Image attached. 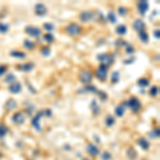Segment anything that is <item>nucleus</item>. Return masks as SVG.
I'll list each match as a JSON object with an SVG mask.
<instances>
[{
  "label": "nucleus",
  "mask_w": 160,
  "mask_h": 160,
  "mask_svg": "<svg viewBox=\"0 0 160 160\" xmlns=\"http://www.w3.org/2000/svg\"><path fill=\"white\" fill-rule=\"evenodd\" d=\"M97 59L101 62V64H104L107 67L109 65H111V64H113V62H114L113 56L109 55V53H100V55L97 56Z\"/></svg>",
  "instance_id": "obj_1"
},
{
  "label": "nucleus",
  "mask_w": 160,
  "mask_h": 160,
  "mask_svg": "<svg viewBox=\"0 0 160 160\" xmlns=\"http://www.w3.org/2000/svg\"><path fill=\"white\" fill-rule=\"evenodd\" d=\"M65 31L70 36H78L81 33V28L77 24H70L65 28Z\"/></svg>",
  "instance_id": "obj_2"
},
{
  "label": "nucleus",
  "mask_w": 160,
  "mask_h": 160,
  "mask_svg": "<svg viewBox=\"0 0 160 160\" xmlns=\"http://www.w3.org/2000/svg\"><path fill=\"white\" fill-rule=\"evenodd\" d=\"M79 79L82 83L89 84L92 80H93V74H92L91 70H89V69H83L79 75Z\"/></svg>",
  "instance_id": "obj_3"
},
{
  "label": "nucleus",
  "mask_w": 160,
  "mask_h": 160,
  "mask_svg": "<svg viewBox=\"0 0 160 160\" xmlns=\"http://www.w3.org/2000/svg\"><path fill=\"white\" fill-rule=\"evenodd\" d=\"M125 104L131 109L132 112H137L141 109V101L139 100L137 97H131L129 100L125 102Z\"/></svg>",
  "instance_id": "obj_4"
},
{
  "label": "nucleus",
  "mask_w": 160,
  "mask_h": 160,
  "mask_svg": "<svg viewBox=\"0 0 160 160\" xmlns=\"http://www.w3.org/2000/svg\"><path fill=\"white\" fill-rule=\"evenodd\" d=\"M107 75H108V67L104 65V64H100V65L98 66L97 70H96V77L100 81H104V80H106Z\"/></svg>",
  "instance_id": "obj_5"
},
{
  "label": "nucleus",
  "mask_w": 160,
  "mask_h": 160,
  "mask_svg": "<svg viewBox=\"0 0 160 160\" xmlns=\"http://www.w3.org/2000/svg\"><path fill=\"white\" fill-rule=\"evenodd\" d=\"M79 18L82 23H90L94 19V12L92 11H83L80 13Z\"/></svg>",
  "instance_id": "obj_6"
},
{
  "label": "nucleus",
  "mask_w": 160,
  "mask_h": 160,
  "mask_svg": "<svg viewBox=\"0 0 160 160\" xmlns=\"http://www.w3.org/2000/svg\"><path fill=\"white\" fill-rule=\"evenodd\" d=\"M25 31H26V33H28L30 36H33V37H38L42 34V30L40 28L34 27V26H28Z\"/></svg>",
  "instance_id": "obj_7"
},
{
  "label": "nucleus",
  "mask_w": 160,
  "mask_h": 160,
  "mask_svg": "<svg viewBox=\"0 0 160 160\" xmlns=\"http://www.w3.org/2000/svg\"><path fill=\"white\" fill-rule=\"evenodd\" d=\"M43 115H45V111H40V112H37V114L35 115L33 119H32V121H31L32 126H33L35 129H37L38 131L42 130V127H41V125H40V119H41Z\"/></svg>",
  "instance_id": "obj_8"
},
{
  "label": "nucleus",
  "mask_w": 160,
  "mask_h": 160,
  "mask_svg": "<svg viewBox=\"0 0 160 160\" xmlns=\"http://www.w3.org/2000/svg\"><path fill=\"white\" fill-rule=\"evenodd\" d=\"M34 13L37 16H45L47 14V8L43 3H36L34 6Z\"/></svg>",
  "instance_id": "obj_9"
},
{
  "label": "nucleus",
  "mask_w": 160,
  "mask_h": 160,
  "mask_svg": "<svg viewBox=\"0 0 160 160\" xmlns=\"http://www.w3.org/2000/svg\"><path fill=\"white\" fill-rule=\"evenodd\" d=\"M148 9H149V3L147 1H144L143 0V1H140L138 3V11L141 15H145Z\"/></svg>",
  "instance_id": "obj_10"
},
{
  "label": "nucleus",
  "mask_w": 160,
  "mask_h": 160,
  "mask_svg": "<svg viewBox=\"0 0 160 160\" xmlns=\"http://www.w3.org/2000/svg\"><path fill=\"white\" fill-rule=\"evenodd\" d=\"M12 121L15 124H17V125H21V124L25 123V121H26V119H25V115L23 112H16L15 114L13 115L12 117Z\"/></svg>",
  "instance_id": "obj_11"
},
{
  "label": "nucleus",
  "mask_w": 160,
  "mask_h": 160,
  "mask_svg": "<svg viewBox=\"0 0 160 160\" xmlns=\"http://www.w3.org/2000/svg\"><path fill=\"white\" fill-rule=\"evenodd\" d=\"M132 27H133V29L138 31V32H142V31H144L145 30V23L142 19H137V20H134L133 21V24H132Z\"/></svg>",
  "instance_id": "obj_12"
},
{
  "label": "nucleus",
  "mask_w": 160,
  "mask_h": 160,
  "mask_svg": "<svg viewBox=\"0 0 160 160\" xmlns=\"http://www.w3.org/2000/svg\"><path fill=\"white\" fill-rule=\"evenodd\" d=\"M87 152L90 154L91 156H93V157H95V156H97L99 155V149L98 147L96 146V145L94 144H88V146H87Z\"/></svg>",
  "instance_id": "obj_13"
},
{
  "label": "nucleus",
  "mask_w": 160,
  "mask_h": 160,
  "mask_svg": "<svg viewBox=\"0 0 160 160\" xmlns=\"http://www.w3.org/2000/svg\"><path fill=\"white\" fill-rule=\"evenodd\" d=\"M21 89H23V87H21V84L19 82H13V83H10V87H9V91L11 92V93H19V92L21 91Z\"/></svg>",
  "instance_id": "obj_14"
},
{
  "label": "nucleus",
  "mask_w": 160,
  "mask_h": 160,
  "mask_svg": "<svg viewBox=\"0 0 160 160\" xmlns=\"http://www.w3.org/2000/svg\"><path fill=\"white\" fill-rule=\"evenodd\" d=\"M34 66H35L34 63H32V62H27V63L23 64V65H20L19 68H20V70H23V72H31V70L34 68Z\"/></svg>",
  "instance_id": "obj_15"
},
{
  "label": "nucleus",
  "mask_w": 160,
  "mask_h": 160,
  "mask_svg": "<svg viewBox=\"0 0 160 160\" xmlns=\"http://www.w3.org/2000/svg\"><path fill=\"white\" fill-rule=\"evenodd\" d=\"M10 56L11 57H14V58H17V59H25L26 58V53L24 51H19V50H13L10 52Z\"/></svg>",
  "instance_id": "obj_16"
},
{
  "label": "nucleus",
  "mask_w": 160,
  "mask_h": 160,
  "mask_svg": "<svg viewBox=\"0 0 160 160\" xmlns=\"http://www.w3.org/2000/svg\"><path fill=\"white\" fill-rule=\"evenodd\" d=\"M138 144H139V146H141V148H143V149H148L149 148V143H148V141L145 138H140L139 139Z\"/></svg>",
  "instance_id": "obj_17"
},
{
  "label": "nucleus",
  "mask_w": 160,
  "mask_h": 160,
  "mask_svg": "<svg viewBox=\"0 0 160 160\" xmlns=\"http://www.w3.org/2000/svg\"><path fill=\"white\" fill-rule=\"evenodd\" d=\"M4 107H5V109L6 110H14L17 107V104H16V101L14 100V99H9L8 101L5 102V105H4Z\"/></svg>",
  "instance_id": "obj_18"
},
{
  "label": "nucleus",
  "mask_w": 160,
  "mask_h": 160,
  "mask_svg": "<svg viewBox=\"0 0 160 160\" xmlns=\"http://www.w3.org/2000/svg\"><path fill=\"white\" fill-rule=\"evenodd\" d=\"M114 112H115V115L119 116V117H122L124 115V113H125V107L122 106V105H119L115 107L114 109Z\"/></svg>",
  "instance_id": "obj_19"
},
{
  "label": "nucleus",
  "mask_w": 160,
  "mask_h": 160,
  "mask_svg": "<svg viewBox=\"0 0 160 160\" xmlns=\"http://www.w3.org/2000/svg\"><path fill=\"white\" fill-rule=\"evenodd\" d=\"M137 85L139 88H147L149 85V80L146 79V78H140L137 81Z\"/></svg>",
  "instance_id": "obj_20"
},
{
  "label": "nucleus",
  "mask_w": 160,
  "mask_h": 160,
  "mask_svg": "<svg viewBox=\"0 0 160 160\" xmlns=\"http://www.w3.org/2000/svg\"><path fill=\"white\" fill-rule=\"evenodd\" d=\"M115 32L119 35H124L127 33V27L125 25H120V26H117L115 28Z\"/></svg>",
  "instance_id": "obj_21"
},
{
  "label": "nucleus",
  "mask_w": 160,
  "mask_h": 160,
  "mask_svg": "<svg viewBox=\"0 0 160 160\" xmlns=\"http://www.w3.org/2000/svg\"><path fill=\"white\" fill-rule=\"evenodd\" d=\"M139 38L143 42V43H148L149 41V36H148V33L145 31H142V32H139Z\"/></svg>",
  "instance_id": "obj_22"
},
{
  "label": "nucleus",
  "mask_w": 160,
  "mask_h": 160,
  "mask_svg": "<svg viewBox=\"0 0 160 160\" xmlns=\"http://www.w3.org/2000/svg\"><path fill=\"white\" fill-rule=\"evenodd\" d=\"M105 123H106V125L108 126V127H111L114 125V123H115V119L113 117L112 115H108L106 117V120H105Z\"/></svg>",
  "instance_id": "obj_23"
},
{
  "label": "nucleus",
  "mask_w": 160,
  "mask_h": 160,
  "mask_svg": "<svg viewBox=\"0 0 160 160\" xmlns=\"http://www.w3.org/2000/svg\"><path fill=\"white\" fill-rule=\"evenodd\" d=\"M159 94V87L158 85H154V87L151 88V90H149V95L153 96V97H156Z\"/></svg>",
  "instance_id": "obj_24"
},
{
  "label": "nucleus",
  "mask_w": 160,
  "mask_h": 160,
  "mask_svg": "<svg viewBox=\"0 0 160 160\" xmlns=\"http://www.w3.org/2000/svg\"><path fill=\"white\" fill-rule=\"evenodd\" d=\"M91 109L93 110V112L95 113V114H98V112H99V107L97 105V102H96L95 99H93L91 102Z\"/></svg>",
  "instance_id": "obj_25"
},
{
  "label": "nucleus",
  "mask_w": 160,
  "mask_h": 160,
  "mask_svg": "<svg viewBox=\"0 0 160 160\" xmlns=\"http://www.w3.org/2000/svg\"><path fill=\"white\" fill-rule=\"evenodd\" d=\"M107 18H108V20L110 21V23H112V24H115L116 21H117V18H116V16H115V14L113 13V12H109L108 13V16H107Z\"/></svg>",
  "instance_id": "obj_26"
},
{
  "label": "nucleus",
  "mask_w": 160,
  "mask_h": 160,
  "mask_svg": "<svg viewBox=\"0 0 160 160\" xmlns=\"http://www.w3.org/2000/svg\"><path fill=\"white\" fill-rule=\"evenodd\" d=\"M24 46H25V48H27L28 50H31V49H33L34 48V43L33 42H31V41H28L26 40L24 42Z\"/></svg>",
  "instance_id": "obj_27"
},
{
  "label": "nucleus",
  "mask_w": 160,
  "mask_h": 160,
  "mask_svg": "<svg viewBox=\"0 0 160 160\" xmlns=\"http://www.w3.org/2000/svg\"><path fill=\"white\" fill-rule=\"evenodd\" d=\"M120 80V73L119 72H113L112 76H111V82L112 83H116Z\"/></svg>",
  "instance_id": "obj_28"
},
{
  "label": "nucleus",
  "mask_w": 160,
  "mask_h": 160,
  "mask_svg": "<svg viewBox=\"0 0 160 160\" xmlns=\"http://www.w3.org/2000/svg\"><path fill=\"white\" fill-rule=\"evenodd\" d=\"M9 31V25L0 23V33H6Z\"/></svg>",
  "instance_id": "obj_29"
},
{
  "label": "nucleus",
  "mask_w": 160,
  "mask_h": 160,
  "mask_svg": "<svg viewBox=\"0 0 160 160\" xmlns=\"http://www.w3.org/2000/svg\"><path fill=\"white\" fill-rule=\"evenodd\" d=\"M43 27H44L45 30L47 31H53L55 30V26H53V24H50V23H45L43 25Z\"/></svg>",
  "instance_id": "obj_30"
},
{
  "label": "nucleus",
  "mask_w": 160,
  "mask_h": 160,
  "mask_svg": "<svg viewBox=\"0 0 160 160\" xmlns=\"http://www.w3.org/2000/svg\"><path fill=\"white\" fill-rule=\"evenodd\" d=\"M53 40H55V36H53V34H51V33H47L44 35V41H46L47 43H51Z\"/></svg>",
  "instance_id": "obj_31"
},
{
  "label": "nucleus",
  "mask_w": 160,
  "mask_h": 160,
  "mask_svg": "<svg viewBox=\"0 0 160 160\" xmlns=\"http://www.w3.org/2000/svg\"><path fill=\"white\" fill-rule=\"evenodd\" d=\"M149 136H151L152 139H158L159 138V128H155V129L151 132Z\"/></svg>",
  "instance_id": "obj_32"
},
{
  "label": "nucleus",
  "mask_w": 160,
  "mask_h": 160,
  "mask_svg": "<svg viewBox=\"0 0 160 160\" xmlns=\"http://www.w3.org/2000/svg\"><path fill=\"white\" fill-rule=\"evenodd\" d=\"M8 132V128L4 125H0V138H3Z\"/></svg>",
  "instance_id": "obj_33"
},
{
  "label": "nucleus",
  "mask_w": 160,
  "mask_h": 160,
  "mask_svg": "<svg viewBox=\"0 0 160 160\" xmlns=\"http://www.w3.org/2000/svg\"><path fill=\"white\" fill-rule=\"evenodd\" d=\"M41 51H42V55L44 57H49V56H50V52H51V50H50V48H49V47L42 48Z\"/></svg>",
  "instance_id": "obj_34"
},
{
  "label": "nucleus",
  "mask_w": 160,
  "mask_h": 160,
  "mask_svg": "<svg viewBox=\"0 0 160 160\" xmlns=\"http://www.w3.org/2000/svg\"><path fill=\"white\" fill-rule=\"evenodd\" d=\"M83 91H85V92H93V93H96V92H97L98 90L94 87V85H88V87L84 88Z\"/></svg>",
  "instance_id": "obj_35"
},
{
  "label": "nucleus",
  "mask_w": 160,
  "mask_h": 160,
  "mask_svg": "<svg viewBox=\"0 0 160 160\" xmlns=\"http://www.w3.org/2000/svg\"><path fill=\"white\" fill-rule=\"evenodd\" d=\"M14 80H15V75H13V74L8 75V76H6V78L4 79V81H5V82H8V83H10V82L13 83Z\"/></svg>",
  "instance_id": "obj_36"
},
{
  "label": "nucleus",
  "mask_w": 160,
  "mask_h": 160,
  "mask_svg": "<svg viewBox=\"0 0 160 160\" xmlns=\"http://www.w3.org/2000/svg\"><path fill=\"white\" fill-rule=\"evenodd\" d=\"M96 93L98 94V96L100 97L101 100H107V98H108V96H107V93H105V92H102V91H97Z\"/></svg>",
  "instance_id": "obj_37"
},
{
  "label": "nucleus",
  "mask_w": 160,
  "mask_h": 160,
  "mask_svg": "<svg viewBox=\"0 0 160 160\" xmlns=\"http://www.w3.org/2000/svg\"><path fill=\"white\" fill-rule=\"evenodd\" d=\"M133 52H134V48H133V46H131V45H127V46H126V53H127V55H132Z\"/></svg>",
  "instance_id": "obj_38"
},
{
  "label": "nucleus",
  "mask_w": 160,
  "mask_h": 160,
  "mask_svg": "<svg viewBox=\"0 0 160 160\" xmlns=\"http://www.w3.org/2000/svg\"><path fill=\"white\" fill-rule=\"evenodd\" d=\"M6 70H8V67L5 65H0V77H2L6 73Z\"/></svg>",
  "instance_id": "obj_39"
},
{
  "label": "nucleus",
  "mask_w": 160,
  "mask_h": 160,
  "mask_svg": "<svg viewBox=\"0 0 160 160\" xmlns=\"http://www.w3.org/2000/svg\"><path fill=\"white\" fill-rule=\"evenodd\" d=\"M119 13H120V15H122V16H126L127 15V10L124 8V6H120L119 8Z\"/></svg>",
  "instance_id": "obj_40"
},
{
  "label": "nucleus",
  "mask_w": 160,
  "mask_h": 160,
  "mask_svg": "<svg viewBox=\"0 0 160 160\" xmlns=\"http://www.w3.org/2000/svg\"><path fill=\"white\" fill-rule=\"evenodd\" d=\"M102 160H110L111 159V155L109 154L108 152H106V153H104V154H102Z\"/></svg>",
  "instance_id": "obj_41"
},
{
  "label": "nucleus",
  "mask_w": 160,
  "mask_h": 160,
  "mask_svg": "<svg viewBox=\"0 0 160 160\" xmlns=\"http://www.w3.org/2000/svg\"><path fill=\"white\" fill-rule=\"evenodd\" d=\"M128 43L125 42V41H123V40H119V41H116V45L117 46H127Z\"/></svg>",
  "instance_id": "obj_42"
},
{
  "label": "nucleus",
  "mask_w": 160,
  "mask_h": 160,
  "mask_svg": "<svg viewBox=\"0 0 160 160\" xmlns=\"http://www.w3.org/2000/svg\"><path fill=\"white\" fill-rule=\"evenodd\" d=\"M160 31H159V29H157V30H155L154 31V36L157 38V40H159V37H160Z\"/></svg>",
  "instance_id": "obj_43"
},
{
  "label": "nucleus",
  "mask_w": 160,
  "mask_h": 160,
  "mask_svg": "<svg viewBox=\"0 0 160 160\" xmlns=\"http://www.w3.org/2000/svg\"><path fill=\"white\" fill-rule=\"evenodd\" d=\"M45 114L47 115V116H51V110H50V109H47V110L45 111Z\"/></svg>",
  "instance_id": "obj_44"
},
{
  "label": "nucleus",
  "mask_w": 160,
  "mask_h": 160,
  "mask_svg": "<svg viewBox=\"0 0 160 160\" xmlns=\"http://www.w3.org/2000/svg\"><path fill=\"white\" fill-rule=\"evenodd\" d=\"M133 61H134V59H131V60H126V61L124 62V63H125V64H129V63H133Z\"/></svg>",
  "instance_id": "obj_45"
},
{
  "label": "nucleus",
  "mask_w": 160,
  "mask_h": 160,
  "mask_svg": "<svg viewBox=\"0 0 160 160\" xmlns=\"http://www.w3.org/2000/svg\"><path fill=\"white\" fill-rule=\"evenodd\" d=\"M82 160H90V159H88V158H83Z\"/></svg>",
  "instance_id": "obj_46"
},
{
  "label": "nucleus",
  "mask_w": 160,
  "mask_h": 160,
  "mask_svg": "<svg viewBox=\"0 0 160 160\" xmlns=\"http://www.w3.org/2000/svg\"><path fill=\"white\" fill-rule=\"evenodd\" d=\"M1 156H2V155H1V154H0V158H1Z\"/></svg>",
  "instance_id": "obj_47"
}]
</instances>
